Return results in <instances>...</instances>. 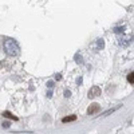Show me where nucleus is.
<instances>
[{
	"mask_svg": "<svg viewBox=\"0 0 134 134\" xmlns=\"http://www.w3.org/2000/svg\"><path fill=\"white\" fill-rule=\"evenodd\" d=\"M98 95H100V88H99L98 86H93L90 90H88V94H87V97L90 98V99H94V98H97Z\"/></svg>",
	"mask_w": 134,
	"mask_h": 134,
	"instance_id": "f03ea898",
	"label": "nucleus"
},
{
	"mask_svg": "<svg viewBox=\"0 0 134 134\" xmlns=\"http://www.w3.org/2000/svg\"><path fill=\"white\" fill-rule=\"evenodd\" d=\"M131 39H133V36H124V38H119L118 44H119L121 47H127L129 44L131 43Z\"/></svg>",
	"mask_w": 134,
	"mask_h": 134,
	"instance_id": "20e7f679",
	"label": "nucleus"
},
{
	"mask_svg": "<svg viewBox=\"0 0 134 134\" xmlns=\"http://www.w3.org/2000/svg\"><path fill=\"white\" fill-rule=\"evenodd\" d=\"M126 79H127V82H129L130 85H133V83H134V72H133V71L127 74V78H126Z\"/></svg>",
	"mask_w": 134,
	"mask_h": 134,
	"instance_id": "0eeeda50",
	"label": "nucleus"
},
{
	"mask_svg": "<svg viewBox=\"0 0 134 134\" xmlns=\"http://www.w3.org/2000/svg\"><path fill=\"white\" fill-rule=\"evenodd\" d=\"M3 127L8 129V127H9V122H7V121H5V122H3Z\"/></svg>",
	"mask_w": 134,
	"mask_h": 134,
	"instance_id": "f8f14e48",
	"label": "nucleus"
},
{
	"mask_svg": "<svg viewBox=\"0 0 134 134\" xmlns=\"http://www.w3.org/2000/svg\"><path fill=\"white\" fill-rule=\"evenodd\" d=\"M70 95H71V93H70V90H66V91H64V97H66V98H69Z\"/></svg>",
	"mask_w": 134,
	"mask_h": 134,
	"instance_id": "9b49d317",
	"label": "nucleus"
},
{
	"mask_svg": "<svg viewBox=\"0 0 134 134\" xmlns=\"http://www.w3.org/2000/svg\"><path fill=\"white\" fill-rule=\"evenodd\" d=\"M99 110H100V106L98 103H93V105L88 106V109H87V115H94V114L98 113Z\"/></svg>",
	"mask_w": 134,
	"mask_h": 134,
	"instance_id": "7ed1b4c3",
	"label": "nucleus"
},
{
	"mask_svg": "<svg viewBox=\"0 0 134 134\" xmlns=\"http://www.w3.org/2000/svg\"><path fill=\"white\" fill-rule=\"evenodd\" d=\"M75 119H76V115H69V117L62 118V122L63 124H67V122H74Z\"/></svg>",
	"mask_w": 134,
	"mask_h": 134,
	"instance_id": "39448f33",
	"label": "nucleus"
},
{
	"mask_svg": "<svg viewBox=\"0 0 134 134\" xmlns=\"http://www.w3.org/2000/svg\"><path fill=\"white\" fill-rule=\"evenodd\" d=\"M47 86H48L50 88H51V87H54V82H52V81H48V82H47Z\"/></svg>",
	"mask_w": 134,
	"mask_h": 134,
	"instance_id": "ddd939ff",
	"label": "nucleus"
},
{
	"mask_svg": "<svg viewBox=\"0 0 134 134\" xmlns=\"http://www.w3.org/2000/svg\"><path fill=\"white\" fill-rule=\"evenodd\" d=\"M114 31L118 34V32H124L125 31V27H117V28H114Z\"/></svg>",
	"mask_w": 134,
	"mask_h": 134,
	"instance_id": "9d476101",
	"label": "nucleus"
},
{
	"mask_svg": "<svg viewBox=\"0 0 134 134\" xmlns=\"http://www.w3.org/2000/svg\"><path fill=\"white\" fill-rule=\"evenodd\" d=\"M115 110H117V109H113V110H110V111H106L103 115H109V114H111V113H113V111H115Z\"/></svg>",
	"mask_w": 134,
	"mask_h": 134,
	"instance_id": "4468645a",
	"label": "nucleus"
},
{
	"mask_svg": "<svg viewBox=\"0 0 134 134\" xmlns=\"http://www.w3.org/2000/svg\"><path fill=\"white\" fill-rule=\"evenodd\" d=\"M3 117H5V118H9V119H14V121H18V117L12 115V114L9 113V111H4V113H3Z\"/></svg>",
	"mask_w": 134,
	"mask_h": 134,
	"instance_id": "423d86ee",
	"label": "nucleus"
},
{
	"mask_svg": "<svg viewBox=\"0 0 134 134\" xmlns=\"http://www.w3.org/2000/svg\"><path fill=\"white\" fill-rule=\"evenodd\" d=\"M75 60L78 62V63H82L81 60H82V57H81V54H76L75 55Z\"/></svg>",
	"mask_w": 134,
	"mask_h": 134,
	"instance_id": "1a4fd4ad",
	"label": "nucleus"
},
{
	"mask_svg": "<svg viewBox=\"0 0 134 134\" xmlns=\"http://www.w3.org/2000/svg\"><path fill=\"white\" fill-rule=\"evenodd\" d=\"M47 97H48V98H51V97H52V91H51V90L47 93Z\"/></svg>",
	"mask_w": 134,
	"mask_h": 134,
	"instance_id": "2eb2a0df",
	"label": "nucleus"
},
{
	"mask_svg": "<svg viewBox=\"0 0 134 134\" xmlns=\"http://www.w3.org/2000/svg\"><path fill=\"white\" fill-rule=\"evenodd\" d=\"M97 47H98L99 50H102V48L105 47V42H103V39H97Z\"/></svg>",
	"mask_w": 134,
	"mask_h": 134,
	"instance_id": "6e6552de",
	"label": "nucleus"
},
{
	"mask_svg": "<svg viewBox=\"0 0 134 134\" xmlns=\"http://www.w3.org/2000/svg\"><path fill=\"white\" fill-rule=\"evenodd\" d=\"M3 48H4L5 54L9 55V57H16L20 52V47L15 39H5L3 43Z\"/></svg>",
	"mask_w": 134,
	"mask_h": 134,
	"instance_id": "f257e3e1",
	"label": "nucleus"
}]
</instances>
